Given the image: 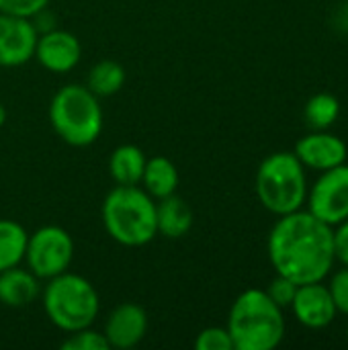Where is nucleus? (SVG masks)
<instances>
[{"label": "nucleus", "instance_id": "nucleus-1", "mask_svg": "<svg viewBox=\"0 0 348 350\" xmlns=\"http://www.w3.org/2000/svg\"><path fill=\"white\" fill-rule=\"evenodd\" d=\"M269 260L297 285L324 281L336 262L334 228L308 209L281 215L269 234Z\"/></svg>", "mask_w": 348, "mask_h": 350}, {"label": "nucleus", "instance_id": "nucleus-2", "mask_svg": "<svg viewBox=\"0 0 348 350\" xmlns=\"http://www.w3.org/2000/svg\"><path fill=\"white\" fill-rule=\"evenodd\" d=\"M226 328L234 350H273L285 338V316L265 289H246L232 304Z\"/></svg>", "mask_w": 348, "mask_h": 350}, {"label": "nucleus", "instance_id": "nucleus-3", "mask_svg": "<svg viewBox=\"0 0 348 350\" xmlns=\"http://www.w3.org/2000/svg\"><path fill=\"white\" fill-rule=\"evenodd\" d=\"M103 226L121 246L139 248L156 234V199L137 185H117L103 201Z\"/></svg>", "mask_w": 348, "mask_h": 350}, {"label": "nucleus", "instance_id": "nucleus-4", "mask_svg": "<svg viewBox=\"0 0 348 350\" xmlns=\"http://www.w3.org/2000/svg\"><path fill=\"white\" fill-rule=\"evenodd\" d=\"M41 304L47 320L66 334L92 326L101 312V297L94 285L82 275L68 271L47 279Z\"/></svg>", "mask_w": 348, "mask_h": 350}, {"label": "nucleus", "instance_id": "nucleus-5", "mask_svg": "<svg viewBox=\"0 0 348 350\" xmlns=\"http://www.w3.org/2000/svg\"><path fill=\"white\" fill-rule=\"evenodd\" d=\"M254 191L263 207L277 217L293 213L304 207L308 197L306 166L293 152H275L260 162Z\"/></svg>", "mask_w": 348, "mask_h": 350}, {"label": "nucleus", "instance_id": "nucleus-6", "mask_svg": "<svg viewBox=\"0 0 348 350\" xmlns=\"http://www.w3.org/2000/svg\"><path fill=\"white\" fill-rule=\"evenodd\" d=\"M49 121L62 142L74 148H86L94 144L103 131L98 96L84 84H66L51 98Z\"/></svg>", "mask_w": 348, "mask_h": 350}, {"label": "nucleus", "instance_id": "nucleus-7", "mask_svg": "<svg viewBox=\"0 0 348 350\" xmlns=\"http://www.w3.org/2000/svg\"><path fill=\"white\" fill-rule=\"evenodd\" d=\"M74 258V240L59 226H43L29 234L25 260L27 269L41 281L66 273Z\"/></svg>", "mask_w": 348, "mask_h": 350}, {"label": "nucleus", "instance_id": "nucleus-8", "mask_svg": "<svg viewBox=\"0 0 348 350\" xmlns=\"http://www.w3.org/2000/svg\"><path fill=\"white\" fill-rule=\"evenodd\" d=\"M308 211L324 224L336 228L348 219V164L322 170L312 189H308Z\"/></svg>", "mask_w": 348, "mask_h": 350}, {"label": "nucleus", "instance_id": "nucleus-9", "mask_svg": "<svg viewBox=\"0 0 348 350\" xmlns=\"http://www.w3.org/2000/svg\"><path fill=\"white\" fill-rule=\"evenodd\" d=\"M37 29L31 18L0 12V66L18 68L35 57Z\"/></svg>", "mask_w": 348, "mask_h": 350}, {"label": "nucleus", "instance_id": "nucleus-10", "mask_svg": "<svg viewBox=\"0 0 348 350\" xmlns=\"http://www.w3.org/2000/svg\"><path fill=\"white\" fill-rule=\"evenodd\" d=\"M35 57L47 72L66 74L78 66L82 57V45L74 33L49 29L45 33H39L37 37Z\"/></svg>", "mask_w": 348, "mask_h": 350}, {"label": "nucleus", "instance_id": "nucleus-11", "mask_svg": "<svg viewBox=\"0 0 348 350\" xmlns=\"http://www.w3.org/2000/svg\"><path fill=\"white\" fill-rule=\"evenodd\" d=\"M291 312L295 320L312 330L328 328L336 320V306L332 301L328 285L318 283H306L297 287V293L291 301Z\"/></svg>", "mask_w": 348, "mask_h": 350}, {"label": "nucleus", "instance_id": "nucleus-12", "mask_svg": "<svg viewBox=\"0 0 348 350\" xmlns=\"http://www.w3.org/2000/svg\"><path fill=\"white\" fill-rule=\"evenodd\" d=\"M293 154L306 168L322 172V170H330L334 166L345 164L348 150L347 144L338 135L322 129V131H312V133L304 135L295 144Z\"/></svg>", "mask_w": 348, "mask_h": 350}, {"label": "nucleus", "instance_id": "nucleus-13", "mask_svg": "<svg viewBox=\"0 0 348 350\" xmlns=\"http://www.w3.org/2000/svg\"><path fill=\"white\" fill-rule=\"evenodd\" d=\"M103 334H105L111 349L127 350L137 347L148 334V314H146V310L142 306L129 304V301L117 306L109 314Z\"/></svg>", "mask_w": 348, "mask_h": 350}, {"label": "nucleus", "instance_id": "nucleus-14", "mask_svg": "<svg viewBox=\"0 0 348 350\" xmlns=\"http://www.w3.org/2000/svg\"><path fill=\"white\" fill-rule=\"evenodd\" d=\"M41 293L39 279L29 271L18 267L0 273V304L6 308H27Z\"/></svg>", "mask_w": 348, "mask_h": 350}, {"label": "nucleus", "instance_id": "nucleus-15", "mask_svg": "<svg viewBox=\"0 0 348 350\" xmlns=\"http://www.w3.org/2000/svg\"><path fill=\"white\" fill-rule=\"evenodd\" d=\"M156 226L158 234L178 240L185 238L193 228V209L183 197L170 195L156 203Z\"/></svg>", "mask_w": 348, "mask_h": 350}, {"label": "nucleus", "instance_id": "nucleus-16", "mask_svg": "<svg viewBox=\"0 0 348 350\" xmlns=\"http://www.w3.org/2000/svg\"><path fill=\"white\" fill-rule=\"evenodd\" d=\"M178 170L174 166L172 160L164 158V156H152L148 158L146 162V168H144V176H142V183L144 189L156 199H164V197H170L176 193L178 189Z\"/></svg>", "mask_w": 348, "mask_h": 350}, {"label": "nucleus", "instance_id": "nucleus-17", "mask_svg": "<svg viewBox=\"0 0 348 350\" xmlns=\"http://www.w3.org/2000/svg\"><path fill=\"white\" fill-rule=\"evenodd\" d=\"M146 162L148 158L137 146L125 144L113 150L109 158V174L117 185H139Z\"/></svg>", "mask_w": 348, "mask_h": 350}, {"label": "nucleus", "instance_id": "nucleus-18", "mask_svg": "<svg viewBox=\"0 0 348 350\" xmlns=\"http://www.w3.org/2000/svg\"><path fill=\"white\" fill-rule=\"evenodd\" d=\"M29 234L14 219H0V273L25 260Z\"/></svg>", "mask_w": 348, "mask_h": 350}, {"label": "nucleus", "instance_id": "nucleus-19", "mask_svg": "<svg viewBox=\"0 0 348 350\" xmlns=\"http://www.w3.org/2000/svg\"><path fill=\"white\" fill-rule=\"evenodd\" d=\"M125 84V68L113 59H103L96 62L88 70L86 86L90 92H94L98 98L103 96H113L117 94Z\"/></svg>", "mask_w": 348, "mask_h": 350}, {"label": "nucleus", "instance_id": "nucleus-20", "mask_svg": "<svg viewBox=\"0 0 348 350\" xmlns=\"http://www.w3.org/2000/svg\"><path fill=\"white\" fill-rule=\"evenodd\" d=\"M340 115V103L334 94H314L306 105V121L314 131H322L334 125Z\"/></svg>", "mask_w": 348, "mask_h": 350}, {"label": "nucleus", "instance_id": "nucleus-21", "mask_svg": "<svg viewBox=\"0 0 348 350\" xmlns=\"http://www.w3.org/2000/svg\"><path fill=\"white\" fill-rule=\"evenodd\" d=\"M109 342L103 332L92 330V326L66 334L62 350H109Z\"/></svg>", "mask_w": 348, "mask_h": 350}, {"label": "nucleus", "instance_id": "nucleus-22", "mask_svg": "<svg viewBox=\"0 0 348 350\" xmlns=\"http://www.w3.org/2000/svg\"><path fill=\"white\" fill-rule=\"evenodd\" d=\"M195 349L197 350H234L232 336L228 328L222 326H209L201 330L195 338Z\"/></svg>", "mask_w": 348, "mask_h": 350}, {"label": "nucleus", "instance_id": "nucleus-23", "mask_svg": "<svg viewBox=\"0 0 348 350\" xmlns=\"http://www.w3.org/2000/svg\"><path fill=\"white\" fill-rule=\"evenodd\" d=\"M297 283H293L291 279H287V277H283V275H277L271 283H269V287L265 289L267 291V295L281 308V310H285V308H291V301H293V297H295V293H297Z\"/></svg>", "mask_w": 348, "mask_h": 350}, {"label": "nucleus", "instance_id": "nucleus-24", "mask_svg": "<svg viewBox=\"0 0 348 350\" xmlns=\"http://www.w3.org/2000/svg\"><path fill=\"white\" fill-rule=\"evenodd\" d=\"M47 6H49V0H0V12L27 16V18L35 16Z\"/></svg>", "mask_w": 348, "mask_h": 350}, {"label": "nucleus", "instance_id": "nucleus-25", "mask_svg": "<svg viewBox=\"0 0 348 350\" xmlns=\"http://www.w3.org/2000/svg\"><path fill=\"white\" fill-rule=\"evenodd\" d=\"M328 289H330V295H332V301H334L338 314L348 316V267L340 269L332 277Z\"/></svg>", "mask_w": 348, "mask_h": 350}, {"label": "nucleus", "instance_id": "nucleus-26", "mask_svg": "<svg viewBox=\"0 0 348 350\" xmlns=\"http://www.w3.org/2000/svg\"><path fill=\"white\" fill-rule=\"evenodd\" d=\"M334 246H336V260L348 267V219L334 228Z\"/></svg>", "mask_w": 348, "mask_h": 350}, {"label": "nucleus", "instance_id": "nucleus-27", "mask_svg": "<svg viewBox=\"0 0 348 350\" xmlns=\"http://www.w3.org/2000/svg\"><path fill=\"white\" fill-rule=\"evenodd\" d=\"M6 123V109H4V105L0 103V127Z\"/></svg>", "mask_w": 348, "mask_h": 350}, {"label": "nucleus", "instance_id": "nucleus-28", "mask_svg": "<svg viewBox=\"0 0 348 350\" xmlns=\"http://www.w3.org/2000/svg\"><path fill=\"white\" fill-rule=\"evenodd\" d=\"M345 334H347V340H348V324H347V332H345Z\"/></svg>", "mask_w": 348, "mask_h": 350}]
</instances>
